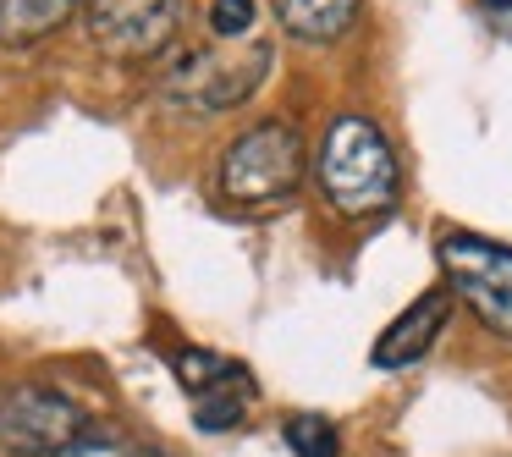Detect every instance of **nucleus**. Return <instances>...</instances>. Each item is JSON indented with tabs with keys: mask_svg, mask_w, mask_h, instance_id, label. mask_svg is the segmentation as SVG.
I'll return each mask as SVG.
<instances>
[{
	"mask_svg": "<svg viewBox=\"0 0 512 457\" xmlns=\"http://www.w3.org/2000/svg\"><path fill=\"white\" fill-rule=\"evenodd\" d=\"M402 171L391 155V138L380 133L369 116H336L331 133L320 144V193L336 215L347 221H369L397 204Z\"/></svg>",
	"mask_w": 512,
	"mask_h": 457,
	"instance_id": "obj_1",
	"label": "nucleus"
},
{
	"mask_svg": "<svg viewBox=\"0 0 512 457\" xmlns=\"http://www.w3.org/2000/svg\"><path fill=\"white\" fill-rule=\"evenodd\" d=\"M83 23L100 56L111 61H155L182 28V0H83Z\"/></svg>",
	"mask_w": 512,
	"mask_h": 457,
	"instance_id": "obj_6",
	"label": "nucleus"
},
{
	"mask_svg": "<svg viewBox=\"0 0 512 457\" xmlns=\"http://www.w3.org/2000/svg\"><path fill=\"white\" fill-rule=\"evenodd\" d=\"M358 6L364 0H276V17L303 45H331L358 23Z\"/></svg>",
	"mask_w": 512,
	"mask_h": 457,
	"instance_id": "obj_9",
	"label": "nucleus"
},
{
	"mask_svg": "<svg viewBox=\"0 0 512 457\" xmlns=\"http://www.w3.org/2000/svg\"><path fill=\"white\" fill-rule=\"evenodd\" d=\"M226 364H232V358H215V353H204V347H182V353H177V380H182V391H188V397L210 391L215 380L226 375Z\"/></svg>",
	"mask_w": 512,
	"mask_h": 457,
	"instance_id": "obj_12",
	"label": "nucleus"
},
{
	"mask_svg": "<svg viewBox=\"0 0 512 457\" xmlns=\"http://www.w3.org/2000/svg\"><path fill=\"white\" fill-rule=\"evenodd\" d=\"M281 435H287L292 457H342V430L325 413H292Z\"/></svg>",
	"mask_w": 512,
	"mask_h": 457,
	"instance_id": "obj_11",
	"label": "nucleus"
},
{
	"mask_svg": "<svg viewBox=\"0 0 512 457\" xmlns=\"http://www.w3.org/2000/svg\"><path fill=\"white\" fill-rule=\"evenodd\" d=\"M435 259H441L446 292L463 298L485 331L512 336V248L479 232H441Z\"/></svg>",
	"mask_w": 512,
	"mask_h": 457,
	"instance_id": "obj_4",
	"label": "nucleus"
},
{
	"mask_svg": "<svg viewBox=\"0 0 512 457\" xmlns=\"http://www.w3.org/2000/svg\"><path fill=\"white\" fill-rule=\"evenodd\" d=\"M485 12H512V0H479Z\"/></svg>",
	"mask_w": 512,
	"mask_h": 457,
	"instance_id": "obj_14",
	"label": "nucleus"
},
{
	"mask_svg": "<svg viewBox=\"0 0 512 457\" xmlns=\"http://www.w3.org/2000/svg\"><path fill=\"white\" fill-rule=\"evenodd\" d=\"M89 430L83 424V408L56 386H12L0 391V446L12 457H56L67 452L78 435Z\"/></svg>",
	"mask_w": 512,
	"mask_h": 457,
	"instance_id": "obj_5",
	"label": "nucleus"
},
{
	"mask_svg": "<svg viewBox=\"0 0 512 457\" xmlns=\"http://www.w3.org/2000/svg\"><path fill=\"white\" fill-rule=\"evenodd\" d=\"M446 320H452V292L430 287L424 298H413L408 309H402L397 320L380 331V342L369 347V364H375V369H408V364H419V358L441 342Z\"/></svg>",
	"mask_w": 512,
	"mask_h": 457,
	"instance_id": "obj_7",
	"label": "nucleus"
},
{
	"mask_svg": "<svg viewBox=\"0 0 512 457\" xmlns=\"http://www.w3.org/2000/svg\"><path fill=\"white\" fill-rule=\"evenodd\" d=\"M199 413H193V424H199L204 435H221V430H237V424L248 419V402H254V380H248L243 364H226V375L215 380L210 391H199Z\"/></svg>",
	"mask_w": 512,
	"mask_h": 457,
	"instance_id": "obj_10",
	"label": "nucleus"
},
{
	"mask_svg": "<svg viewBox=\"0 0 512 457\" xmlns=\"http://www.w3.org/2000/svg\"><path fill=\"white\" fill-rule=\"evenodd\" d=\"M270 61L276 50L259 39V45H226V50H193L171 67L166 78V105L188 116H221V111H237L243 100H254L259 83L270 78Z\"/></svg>",
	"mask_w": 512,
	"mask_h": 457,
	"instance_id": "obj_3",
	"label": "nucleus"
},
{
	"mask_svg": "<svg viewBox=\"0 0 512 457\" xmlns=\"http://www.w3.org/2000/svg\"><path fill=\"white\" fill-rule=\"evenodd\" d=\"M215 188L237 210H276L303 188V133L292 122H254L226 144Z\"/></svg>",
	"mask_w": 512,
	"mask_h": 457,
	"instance_id": "obj_2",
	"label": "nucleus"
},
{
	"mask_svg": "<svg viewBox=\"0 0 512 457\" xmlns=\"http://www.w3.org/2000/svg\"><path fill=\"white\" fill-rule=\"evenodd\" d=\"M83 0H0V45L6 50H28L39 39L61 34L78 17Z\"/></svg>",
	"mask_w": 512,
	"mask_h": 457,
	"instance_id": "obj_8",
	"label": "nucleus"
},
{
	"mask_svg": "<svg viewBox=\"0 0 512 457\" xmlns=\"http://www.w3.org/2000/svg\"><path fill=\"white\" fill-rule=\"evenodd\" d=\"M259 6L254 0H210V34L215 39H243L254 28Z\"/></svg>",
	"mask_w": 512,
	"mask_h": 457,
	"instance_id": "obj_13",
	"label": "nucleus"
}]
</instances>
